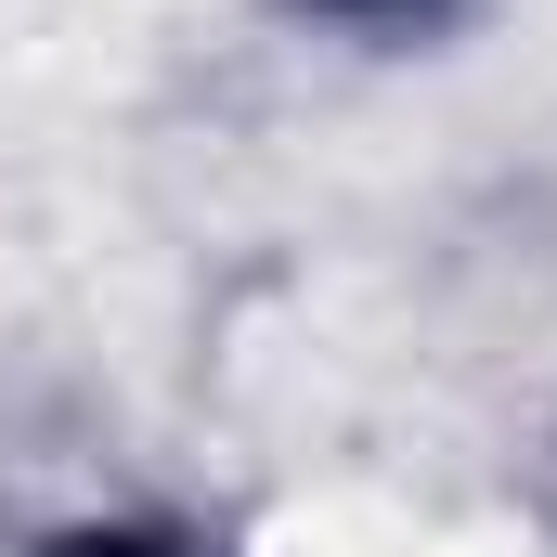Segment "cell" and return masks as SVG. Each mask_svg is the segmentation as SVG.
<instances>
[{
    "mask_svg": "<svg viewBox=\"0 0 557 557\" xmlns=\"http://www.w3.org/2000/svg\"><path fill=\"white\" fill-rule=\"evenodd\" d=\"M260 557H532L506 519H416L389 493H324V506H285Z\"/></svg>",
    "mask_w": 557,
    "mask_h": 557,
    "instance_id": "1",
    "label": "cell"
}]
</instances>
